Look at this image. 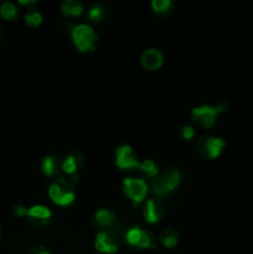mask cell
<instances>
[{
    "instance_id": "1",
    "label": "cell",
    "mask_w": 253,
    "mask_h": 254,
    "mask_svg": "<svg viewBox=\"0 0 253 254\" xmlns=\"http://www.w3.org/2000/svg\"><path fill=\"white\" fill-rule=\"evenodd\" d=\"M181 181L180 171L176 169H169L165 173L160 174L151 181V192L158 197H168L171 192L178 189Z\"/></svg>"
},
{
    "instance_id": "2",
    "label": "cell",
    "mask_w": 253,
    "mask_h": 254,
    "mask_svg": "<svg viewBox=\"0 0 253 254\" xmlns=\"http://www.w3.org/2000/svg\"><path fill=\"white\" fill-rule=\"evenodd\" d=\"M49 196L55 203L60 206H67L72 203L76 197L74 184L69 179L59 178L50 185Z\"/></svg>"
},
{
    "instance_id": "3",
    "label": "cell",
    "mask_w": 253,
    "mask_h": 254,
    "mask_svg": "<svg viewBox=\"0 0 253 254\" xmlns=\"http://www.w3.org/2000/svg\"><path fill=\"white\" fill-rule=\"evenodd\" d=\"M227 103H220L218 106H208V104H203V106L196 107L191 112V118L195 122L197 126L202 127L205 129H210L215 126L216 118L217 114L221 112H225L227 109Z\"/></svg>"
},
{
    "instance_id": "4",
    "label": "cell",
    "mask_w": 253,
    "mask_h": 254,
    "mask_svg": "<svg viewBox=\"0 0 253 254\" xmlns=\"http://www.w3.org/2000/svg\"><path fill=\"white\" fill-rule=\"evenodd\" d=\"M72 41L81 52H92L96 49L97 35L87 24H78L72 27Z\"/></svg>"
},
{
    "instance_id": "5",
    "label": "cell",
    "mask_w": 253,
    "mask_h": 254,
    "mask_svg": "<svg viewBox=\"0 0 253 254\" xmlns=\"http://www.w3.org/2000/svg\"><path fill=\"white\" fill-rule=\"evenodd\" d=\"M226 146L225 140L217 136H206L201 138L196 144L197 153L205 159H216L221 155Z\"/></svg>"
},
{
    "instance_id": "6",
    "label": "cell",
    "mask_w": 253,
    "mask_h": 254,
    "mask_svg": "<svg viewBox=\"0 0 253 254\" xmlns=\"http://www.w3.org/2000/svg\"><path fill=\"white\" fill-rule=\"evenodd\" d=\"M148 190V184L143 179L126 178L123 180V191L134 203H140L144 201Z\"/></svg>"
},
{
    "instance_id": "7",
    "label": "cell",
    "mask_w": 253,
    "mask_h": 254,
    "mask_svg": "<svg viewBox=\"0 0 253 254\" xmlns=\"http://www.w3.org/2000/svg\"><path fill=\"white\" fill-rule=\"evenodd\" d=\"M26 217L30 226L37 228V230H41V228H46L50 225L52 218V212L46 206L35 205L32 207L27 208Z\"/></svg>"
},
{
    "instance_id": "8",
    "label": "cell",
    "mask_w": 253,
    "mask_h": 254,
    "mask_svg": "<svg viewBox=\"0 0 253 254\" xmlns=\"http://www.w3.org/2000/svg\"><path fill=\"white\" fill-rule=\"evenodd\" d=\"M94 247L102 253H116L119 248V237L114 231H101L97 233Z\"/></svg>"
},
{
    "instance_id": "9",
    "label": "cell",
    "mask_w": 253,
    "mask_h": 254,
    "mask_svg": "<svg viewBox=\"0 0 253 254\" xmlns=\"http://www.w3.org/2000/svg\"><path fill=\"white\" fill-rule=\"evenodd\" d=\"M116 164L119 169L126 170V169H135L140 166L135 151L128 144L119 145L116 150Z\"/></svg>"
},
{
    "instance_id": "10",
    "label": "cell",
    "mask_w": 253,
    "mask_h": 254,
    "mask_svg": "<svg viewBox=\"0 0 253 254\" xmlns=\"http://www.w3.org/2000/svg\"><path fill=\"white\" fill-rule=\"evenodd\" d=\"M126 242L133 247H138L140 250L146 248H154V238L148 231L143 230L140 227H133L126 232Z\"/></svg>"
},
{
    "instance_id": "11",
    "label": "cell",
    "mask_w": 253,
    "mask_h": 254,
    "mask_svg": "<svg viewBox=\"0 0 253 254\" xmlns=\"http://www.w3.org/2000/svg\"><path fill=\"white\" fill-rule=\"evenodd\" d=\"M165 215L164 203L159 198H149L143 208V217L146 223H158Z\"/></svg>"
},
{
    "instance_id": "12",
    "label": "cell",
    "mask_w": 253,
    "mask_h": 254,
    "mask_svg": "<svg viewBox=\"0 0 253 254\" xmlns=\"http://www.w3.org/2000/svg\"><path fill=\"white\" fill-rule=\"evenodd\" d=\"M140 64L144 68L154 71L163 66L164 55L158 49H148L143 52L140 57Z\"/></svg>"
},
{
    "instance_id": "13",
    "label": "cell",
    "mask_w": 253,
    "mask_h": 254,
    "mask_svg": "<svg viewBox=\"0 0 253 254\" xmlns=\"http://www.w3.org/2000/svg\"><path fill=\"white\" fill-rule=\"evenodd\" d=\"M83 165L84 159L82 156V154L78 153V151H74V153H71L69 155H67L64 158L63 163L61 164V169L66 174L73 176L77 175V173L83 168Z\"/></svg>"
},
{
    "instance_id": "14",
    "label": "cell",
    "mask_w": 253,
    "mask_h": 254,
    "mask_svg": "<svg viewBox=\"0 0 253 254\" xmlns=\"http://www.w3.org/2000/svg\"><path fill=\"white\" fill-rule=\"evenodd\" d=\"M117 216L113 211L107 210V208H101L96 211L93 215V223L99 228H111L116 225Z\"/></svg>"
},
{
    "instance_id": "15",
    "label": "cell",
    "mask_w": 253,
    "mask_h": 254,
    "mask_svg": "<svg viewBox=\"0 0 253 254\" xmlns=\"http://www.w3.org/2000/svg\"><path fill=\"white\" fill-rule=\"evenodd\" d=\"M61 11L66 16H79L83 12V4L78 0H64L61 4Z\"/></svg>"
},
{
    "instance_id": "16",
    "label": "cell",
    "mask_w": 253,
    "mask_h": 254,
    "mask_svg": "<svg viewBox=\"0 0 253 254\" xmlns=\"http://www.w3.org/2000/svg\"><path fill=\"white\" fill-rule=\"evenodd\" d=\"M174 2L171 0H153L151 9L159 16H168L174 11Z\"/></svg>"
},
{
    "instance_id": "17",
    "label": "cell",
    "mask_w": 253,
    "mask_h": 254,
    "mask_svg": "<svg viewBox=\"0 0 253 254\" xmlns=\"http://www.w3.org/2000/svg\"><path fill=\"white\" fill-rule=\"evenodd\" d=\"M42 173L46 176H55L59 173L60 169V161L55 155H47L45 156L42 160Z\"/></svg>"
},
{
    "instance_id": "18",
    "label": "cell",
    "mask_w": 253,
    "mask_h": 254,
    "mask_svg": "<svg viewBox=\"0 0 253 254\" xmlns=\"http://www.w3.org/2000/svg\"><path fill=\"white\" fill-rule=\"evenodd\" d=\"M159 241L166 248H174L179 242V235L173 228H166L159 236Z\"/></svg>"
},
{
    "instance_id": "19",
    "label": "cell",
    "mask_w": 253,
    "mask_h": 254,
    "mask_svg": "<svg viewBox=\"0 0 253 254\" xmlns=\"http://www.w3.org/2000/svg\"><path fill=\"white\" fill-rule=\"evenodd\" d=\"M104 15H106V11H104L103 7L98 4L92 5L88 9V12H87L88 19L91 20L92 22H96V24H98V22H101L102 20L104 19Z\"/></svg>"
},
{
    "instance_id": "20",
    "label": "cell",
    "mask_w": 253,
    "mask_h": 254,
    "mask_svg": "<svg viewBox=\"0 0 253 254\" xmlns=\"http://www.w3.org/2000/svg\"><path fill=\"white\" fill-rule=\"evenodd\" d=\"M139 169H140L143 173H145L148 176H150V178H156V176L159 175L158 165H156L153 160H150V159H146L143 163H140Z\"/></svg>"
},
{
    "instance_id": "21",
    "label": "cell",
    "mask_w": 253,
    "mask_h": 254,
    "mask_svg": "<svg viewBox=\"0 0 253 254\" xmlns=\"http://www.w3.org/2000/svg\"><path fill=\"white\" fill-rule=\"evenodd\" d=\"M0 14L4 19L14 20L17 16V9L12 2H4L0 7Z\"/></svg>"
},
{
    "instance_id": "22",
    "label": "cell",
    "mask_w": 253,
    "mask_h": 254,
    "mask_svg": "<svg viewBox=\"0 0 253 254\" xmlns=\"http://www.w3.org/2000/svg\"><path fill=\"white\" fill-rule=\"evenodd\" d=\"M25 22L29 25L30 27H37L41 25L42 22V15L37 10H32L25 14Z\"/></svg>"
},
{
    "instance_id": "23",
    "label": "cell",
    "mask_w": 253,
    "mask_h": 254,
    "mask_svg": "<svg viewBox=\"0 0 253 254\" xmlns=\"http://www.w3.org/2000/svg\"><path fill=\"white\" fill-rule=\"evenodd\" d=\"M179 135L184 139V140H191L195 136V129L191 126H184L181 127L179 130Z\"/></svg>"
},
{
    "instance_id": "24",
    "label": "cell",
    "mask_w": 253,
    "mask_h": 254,
    "mask_svg": "<svg viewBox=\"0 0 253 254\" xmlns=\"http://www.w3.org/2000/svg\"><path fill=\"white\" fill-rule=\"evenodd\" d=\"M12 213L16 217H26L27 208L24 207L22 205H14L12 206Z\"/></svg>"
},
{
    "instance_id": "25",
    "label": "cell",
    "mask_w": 253,
    "mask_h": 254,
    "mask_svg": "<svg viewBox=\"0 0 253 254\" xmlns=\"http://www.w3.org/2000/svg\"><path fill=\"white\" fill-rule=\"evenodd\" d=\"M29 254H51L49 250H46L45 247H36L34 250L30 251Z\"/></svg>"
},
{
    "instance_id": "26",
    "label": "cell",
    "mask_w": 253,
    "mask_h": 254,
    "mask_svg": "<svg viewBox=\"0 0 253 254\" xmlns=\"http://www.w3.org/2000/svg\"><path fill=\"white\" fill-rule=\"evenodd\" d=\"M0 35H1V32H0Z\"/></svg>"
},
{
    "instance_id": "27",
    "label": "cell",
    "mask_w": 253,
    "mask_h": 254,
    "mask_svg": "<svg viewBox=\"0 0 253 254\" xmlns=\"http://www.w3.org/2000/svg\"><path fill=\"white\" fill-rule=\"evenodd\" d=\"M0 236H1V235H0Z\"/></svg>"
}]
</instances>
